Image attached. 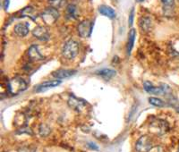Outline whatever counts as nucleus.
Wrapping results in <instances>:
<instances>
[{"label":"nucleus","instance_id":"nucleus-1","mask_svg":"<svg viewBox=\"0 0 179 152\" xmlns=\"http://www.w3.org/2000/svg\"><path fill=\"white\" fill-rule=\"evenodd\" d=\"M26 89L27 83L21 77H15L8 82V91L11 95H18Z\"/></svg>","mask_w":179,"mask_h":152},{"label":"nucleus","instance_id":"nucleus-2","mask_svg":"<svg viewBox=\"0 0 179 152\" xmlns=\"http://www.w3.org/2000/svg\"><path fill=\"white\" fill-rule=\"evenodd\" d=\"M79 45L76 41L71 39L68 40L62 48V55L67 59H74L77 56Z\"/></svg>","mask_w":179,"mask_h":152},{"label":"nucleus","instance_id":"nucleus-3","mask_svg":"<svg viewBox=\"0 0 179 152\" xmlns=\"http://www.w3.org/2000/svg\"><path fill=\"white\" fill-rule=\"evenodd\" d=\"M143 87L146 92H148L150 94H154V95L166 94L170 91V88L166 84H161L159 87H155L150 82H145L143 83Z\"/></svg>","mask_w":179,"mask_h":152},{"label":"nucleus","instance_id":"nucleus-4","mask_svg":"<svg viewBox=\"0 0 179 152\" xmlns=\"http://www.w3.org/2000/svg\"><path fill=\"white\" fill-rule=\"evenodd\" d=\"M58 17H59V13L54 7L47 8L41 14V18L46 24H53L56 22Z\"/></svg>","mask_w":179,"mask_h":152},{"label":"nucleus","instance_id":"nucleus-5","mask_svg":"<svg viewBox=\"0 0 179 152\" xmlns=\"http://www.w3.org/2000/svg\"><path fill=\"white\" fill-rule=\"evenodd\" d=\"M153 147L151 139L147 135L141 136L136 142V150L138 152H149Z\"/></svg>","mask_w":179,"mask_h":152},{"label":"nucleus","instance_id":"nucleus-6","mask_svg":"<svg viewBox=\"0 0 179 152\" xmlns=\"http://www.w3.org/2000/svg\"><path fill=\"white\" fill-rule=\"evenodd\" d=\"M150 128L153 132L162 135L168 131V124L167 122L163 120H156L155 122L151 123V124L150 125Z\"/></svg>","mask_w":179,"mask_h":152},{"label":"nucleus","instance_id":"nucleus-7","mask_svg":"<svg viewBox=\"0 0 179 152\" xmlns=\"http://www.w3.org/2000/svg\"><path fill=\"white\" fill-rule=\"evenodd\" d=\"M92 23L89 20H84L78 25V33L81 37L87 38L91 35L92 30Z\"/></svg>","mask_w":179,"mask_h":152},{"label":"nucleus","instance_id":"nucleus-8","mask_svg":"<svg viewBox=\"0 0 179 152\" xmlns=\"http://www.w3.org/2000/svg\"><path fill=\"white\" fill-rule=\"evenodd\" d=\"M32 35L39 40L46 41L49 38V33L47 31V28L44 26H37L32 30Z\"/></svg>","mask_w":179,"mask_h":152},{"label":"nucleus","instance_id":"nucleus-9","mask_svg":"<svg viewBox=\"0 0 179 152\" xmlns=\"http://www.w3.org/2000/svg\"><path fill=\"white\" fill-rule=\"evenodd\" d=\"M60 83H61V81H60V80L47 81V82H44V83H42L39 84L37 87H35V91H36V92H41V91H47L48 89H51V88H54V87L58 86Z\"/></svg>","mask_w":179,"mask_h":152},{"label":"nucleus","instance_id":"nucleus-10","mask_svg":"<svg viewBox=\"0 0 179 152\" xmlns=\"http://www.w3.org/2000/svg\"><path fill=\"white\" fill-rule=\"evenodd\" d=\"M141 30L144 32H149L152 29V20L149 16H142L139 21Z\"/></svg>","mask_w":179,"mask_h":152},{"label":"nucleus","instance_id":"nucleus-11","mask_svg":"<svg viewBox=\"0 0 179 152\" xmlns=\"http://www.w3.org/2000/svg\"><path fill=\"white\" fill-rule=\"evenodd\" d=\"M15 33L19 37H25L29 33V25L27 23H21L15 26Z\"/></svg>","mask_w":179,"mask_h":152},{"label":"nucleus","instance_id":"nucleus-12","mask_svg":"<svg viewBox=\"0 0 179 152\" xmlns=\"http://www.w3.org/2000/svg\"><path fill=\"white\" fill-rule=\"evenodd\" d=\"M28 56L29 57L31 58V60L33 61H39L42 60L44 57L41 54L39 53V48L36 45H32L29 48V51H28Z\"/></svg>","mask_w":179,"mask_h":152},{"label":"nucleus","instance_id":"nucleus-13","mask_svg":"<svg viewBox=\"0 0 179 152\" xmlns=\"http://www.w3.org/2000/svg\"><path fill=\"white\" fill-rule=\"evenodd\" d=\"M76 73L74 70H65V69H60L53 73V76L56 79H65L68 78L70 76H73Z\"/></svg>","mask_w":179,"mask_h":152},{"label":"nucleus","instance_id":"nucleus-14","mask_svg":"<svg viewBox=\"0 0 179 152\" xmlns=\"http://www.w3.org/2000/svg\"><path fill=\"white\" fill-rule=\"evenodd\" d=\"M99 12L100 14L104 16H107L110 19H113L116 17V12L115 10L110 7H108V6H105V5H102L99 7Z\"/></svg>","mask_w":179,"mask_h":152},{"label":"nucleus","instance_id":"nucleus-15","mask_svg":"<svg viewBox=\"0 0 179 152\" xmlns=\"http://www.w3.org/2000/svg\"><path fill=\"white\" fill-rule=\"evenodd\" d=\"M135 37H136V31L134 29H131L129 31V34H128V43H127V53H128V55H130L132 52Z\"/></svg>","mask_w":179,"mask_h":152},{"label":"nucleus","instance_id":"nucleus-16","mask_svg":"<svg viewBox=\"0 0 179 152\" xmlns=\"http://www.w3.org/2000/svg\"><path fill=\"white\" fill-rule=\"evenodd\" d=\"M117 72L115 70H112V69H102L97 72V74L100 76H101L105 79H110L112 77L116 75Z\"/></svg>","mask_w":179,"mask_h":152},{"label":"nucleus","instance_id":"nucleus-17","mask_svg":"<svg viewBox=\"0 0 179 152\" xmlns=\"http://www.w3.org/2000/svg\"><path fill=\"white\" fill-rule=\"evenodd\" d=\"M78 16L77 7L74 5H69L66 8V17L68 19H76Z\"/></svg>","mask_w":179,"mask_h":152},{"label":"nucleus","instance_id":"nucleus-18","mask_svg":"<svg viewBox=\"0 0 179 152\" xmlns=\"http://www.w3.org/2000/svg\"><path fill=\"white\" fill-rule=\"evenodd\" d=\"M68 103H69V106H70L71 107H73L74 109H75V110H77V111L81 110L82 107L84 106L83 102L80 101L79 99L74 98V97H71L69 101H68Z\"/></svg>","mask_w":179,"mask_h":152},{"label":"nucleus","instance_id":"nucleus-19","mask_svg":"<svg viewBox=\"0 0 179 152\" xmlns=\"http://www.w3.org/2000/svg\"><path fill=\"white\" fill-rule=\"evenodd\" d=\"M149 102L152 106H158V107H162V106H165V105H166L162 99H158V98H150L149 99Z\"/></svg>","mask_w":179,"mask_h":152},{"label":"nucleus","instance_id":"nucleus-20","mask_svg":"<svg viewBox=\"0 0 179 152\" xmlns=\"http://www.w3.org/2000/svg\"><path fill=\"white\" fill-rule=\"evenodd\" d=\"M34 14V10H33V8L31 7H25L21 12V15L22 16H24V17H32V15Z\"/></svg>","mask_w":179,"mask_h":152},{"label":"nucleus","instance_id":"nucleus-21","mask_svg":"<svg viewBox=\"0 0 179 152\" xmlns=\"http://www.w3.org/2000/svg\"><path fill=\"white\" fill-rule=\"evenodd\" d=\"M160 1L165 10H171L175 5V0H160Z\"/></svg>","mask_w":179,"mask_h":152},{"label":"nucleus","instance_id":"nucleus-22","mask_svg":"<svg viewBox=\"0 0 179 152\" xmlns=\"http://www.w3.org/2000/svg\"><path fill=\"white\" fill-rule=\"evenodd\" d=\"M49 132H50V129L47 127V125H45V124H41L40 125V127H39V133H40L41 136H47V135L49 134Z\"/></svg>","mask_w":179,"mask_h":152},{"label":"nucleus","instance_id":"nucleus-23","mask_svg":"<svg viewBox=\"0 0 179 152\" xmlns=\"http://www.w3.org/2000/svg\"><path fill=\"white\" fill-rule=\"evenodd\" d=\"M36 149L32 146H24L18 150V152H35Z\"/></svg>","mask_w":179,"mask_h":152},{"label":"nucleus","instance_id":"nucleus-24","mask_svg":"<svg viewBox=\"0 0 179 152\" xmlns=\"http://www.w3.org/2000/svg\"><path fill=\"white\" fill-rule=\"evenodd\" d=\"M133 16H134V9L132 8V10H131V12H130V15H129V20H128V22H129V25H130V26H132V23H133Z\"/></svg>","mask_w":179,"mask_h":152},{"label":"nucleus","instance_id":"nucleus-25","mask_svg":"<svg viewBox=\"0 0 179 152\" xmlns=\"http://www.w3.org/2000/svg\"><path fill=\"white\" fill-rule=\"evenodd\" d=\"M88 146H89L91 149H92V150H99V147L95 144V143H92V142H90V143L88 144Z\"/></svg>","mask_w":179,"mask_h":152},{"label":"nucleus","instance_id":"nucleus-26","mask_svg":"<svg viewBox=\"0 0 179 152\" xmlns=\"http://www.w3.org/2000/svg\"><path fill=\"white\" fill-rule=\"evenodd\" d=\"M9 1L10 0H5V9L6 10H7L8 6H9Z\"/></svg>","mask_w":179,"mask_h":152},{"label":"nucleus","instance_id":"nucleus-27","mask_svg":"<svg viewBox=\"0 0 179 152\" xmlns=\"http://www.w3.org/2000/svg\"><path fill=\"white\" fill-rule=\"evenodd\" d=\"M135 1H136L137 3H141V2H143L144 0H135Z\"/></svg>","mask_w":179,"mask_h":152},{"label":"nucleus","instance_id":"nucleus-28","mask_svg":"<svg viewBox=\"0 0 179 152\" xmlns=\"http://www.w3.org/2000/svg\"><path fill=\"white\" fill-rule=\"evenodd\" d=\"M177 112L179 113V107H177Z\"/></svg>","mask_w":179,"mask_h":152}]
</instances>
